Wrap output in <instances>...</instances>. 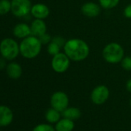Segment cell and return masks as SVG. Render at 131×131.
Listing matches in <instances>:
<instances>
[{
	"label": "cell",
	"instance_id": "cell-1",
	"mask_svg": "<svg viewBox=\"0 0 131 131\" xmlns=\"http://www.w3.org/2000/svg\"><path fill=\"white\" fill-rule=\"evenodd\" d=\"M63 49L70 59L75 62L86 59L90 54V47L88 44L80 39H69L66 42Z\"/></svg>",
	"mask_w": 131,
	"mask_h": 131
},
{
	"label": "cell",
	"instance_id": "cell-2",
	"mask_svg": "<svg viewBox=\"0 0 131 131\" xmlns=\"http://www.w3.org/2000/svg\"><path fill=\"white\" fill-rule=\"evenodd\" d=\"M42 49V43L39 38L35 36H29L23 39L19 44L20 54L26 59H32L39 56Z\"/></svg>",
	"mask_w": 131,
	"mask_h": 131
},
{
	"label": "cell",
	"instance_id": "cell-3",
	"mask_svg": "<svg viewBox=\"0 0 131 131\" xmlns=\"http://www.w3.org/2000/svg\"><path fill=\"white\" fill-rule=\"evenodd\" d=\"M103 57L109 63L116 64L120 62L124 57V49L117 42H110L103 49Z\"/></svg>",
	"mask_w": 131,
	"mask_h": 131
},
{
	"label": "cell",
	"instance_id": "cell-4",
	"mask_svg": "<svg viewBox=\"0 0 131 131\" xmlns=\"http://www.w3.org/2000/svg\"><path fill=\"white\" fill-rule=\"evenodd\" d=\"M0 53L6 60H13L20 53L19 45L12 38H5L0 42Z\"/></svg>",
	"mask_w": 131,
	"mask_h": 131
},
{
	"label": "cell",
	"instance_id": "cell-5",
	"mask_svg": "<svg viewBox=\"0 0 131 131\" xmlns=\"http://www.w3.org/2000/svg\"><path fill=\"white\" fill-rule=\"evenodd\" d=\"M32 6L30 0H12L11 1V12L15 16L19 18L28 16L31 12Z\"/></svg>",
	"mask_w": 131,
	"mask_h": 131
},
{
	"label": "cell",
	"instance_id": "cell-6",
	"mask_svg": "<svg viewBox=\"0 0 131 131\" xmlns=\"http://www.w3.org/2000/svg\"><path fill=\"white\" fill-rule=\"evenodd\" d=\"M70 65V59L66 53L59 52L53 56L51 62L52 70L57 73H62L67 71Z\"/></svg>",
	"mask_w": 131,
	"mask_h": 131
},
{
	"label": "cell",
	"instance_id": "cell-7",
	"mask_svg": "<svg viewBox=\"0 0 131 131\" xmlns=\"http://www.w3.org/2000/svg\"><path fill=\"white\" fill-rule=\"evenodd\" d=\"M50 103L52 108L59 112H63L68 107L69 98L65 93L58 91L52 95Z\"/></svg>",
	"mask_w": 131,
	"mask_h": 131
},
{
	"label": "cell",
	"instance_id": "cell-8",
	"mask_svg": "<svg viewBox=\"0 0 131 131\" xmlns=\"http://www.w3.org/2000/svg\"><path fill=\"white\" fill-rule=\"evenodd\" d=\"M110 91L109 89L104 85L97 86L93 89L91 93V100L93 103L97 105L104 103L109 98Z\"/></svg>",
	"mask_w": 131,
	"mask_h": 131
},
{
	"label": "cell",
	"instance_id": "cell-9",
	"mask_svg": "<svg viewBox=\"0 0 131 131\" xmlns=\"http://www.w3.org/2000/svg\"><path fill=\"white\" fill-rule=\"evenodd\" d=\"M31 15L35 19H44L47 18L49 15V7L42 3H36L32 6Z\"/></svg>",
	"mask_w": 131,
	"mask_h": 131
},
{
	"label": "cell",
	"instance_id": "cell-10",
	"mask_svg": "<svg viewBox=\"0 0 131 131\" xmlns=\"http://www.w3.org/2000/svg\"><path fill=\"white\" fill-rule=\"evenodd\" d=\"M81 12L86 17H96L100 13V7L98 4L95 3L89 2L83 5L81 8Z\"/></svg>",
	"mask_w": 131,
	"mask_h": 131
},
{
	"label": "cell",
	"instance_id": "cell-11",
	"mask_svg": "<svg viewBox=\"0 0 131 131\" xmlns=\"http://www.w3.org/2000/svg\"><path fill=\"white\" fill-rule=\"evenodd\" d=\"M13 119V113L12 110L4 105L0 106V126H9Z\"/></svg>",
	"mask_w": 131,
	"mask_h": 131
},
{
	"label": "cell",
	"instance_id": "cell-12",
	"mask_svg": "<svg viewBox=\"0 0 131 131\" xmlns=\"http://www.w3.org/2000/svg\"><path fill=\"white\" fill-rule=\"evenodd\" d=\"M30 29L31 34L36 37H39L42 34L46 33L47 29L46 23L43 21V19H36L32 22L30 25Z\"/></svg>",
	"mask_w": 131,
	"mask_h": 131
},
{
	"label": "cell",
	"instance_id": "cell-13",
	"mask_svg": "<svg viewBox=\"0 0 131 131\" xmlns=\"http://www.w3.org/2000/svg\"><path fill=\"white\" fill-rule=\"evenodd\" d=\"M13 35L19 39H25L31 36V29L30 26L26 23H21L15 26L13 28Z\"/></svg>",
	"mask_w": 131,
	"mask_h": 131
},
{
	"label": "cell",
	"instance_id": "cell-14",
	"mask_svg": "<svg viewBox=\"0 0 131 131\" xmlns=\"http://www.w3.org/2000/svg\"><path fill=\"white\" fill-rule=\"evenodd\" d=\"M6 73L8 77L13 80H17L23 74L22 67L16 62H12L6 66Z\"/></svg>",
	"mask_w": 131,
	"mask_h": 131
},
{
	"label": "cell",
	"instance_id": "cell-15",
	"mask_svg": "<svg viewBox=\"0 0 131 131\" xmlns=\"http://www.w3.org/2000/svg\"><path fill=\"white\" fill-rule=\"evenodd\" d=\"M74 128V123L73 120L64 118L57 122L56 125V131H72Z\"/></svg>",
	"mask_w": 131,
	"mask_h": 131
},
{
	"label": "cell",
	"instance_id": "cell-16",
	"mask_svg": "<svg viewBox=\"0 0 131 131\" xmlns=\"http://www.w3.org/2000/svg\"><path fill=\"white\" fill-rule=\"evenodd\" d=\"M62 116H64V118H67L71 120H74L80 117L81 112L78 108H76V107L68 108L67 107L62 112Z\"/></svg>",
	"mask_w": 131,
	"mask_h": 131
},
{
	"label": "cell",
	"instance_id": "cell-17",
	"mask_svg": "<svg viewBox=\"0 0 131 131\" xmlns=\"http://www.w3.org/2000/svg\"><path fill=\"white\" fill-rule=\"evenodd\" d=\"M59 118H60L59 111L55 110L52 107L51 109H49L46 113V119L49 123H57L59 120Z\"/></svg>",
	"mask_w": 131,
	"mask_h": 131
},
{
	"label": "cell",
	"instance_id": "cell-18",
	"mask_svg": "<svg viewBox=\"0 0 131 131\" xmlns=\"http://www.w3.org/2000/svg\"><path fill=\"white\" fill-rule=\"evenodd\" d=\"M11 11V2L9 0H0V16H4Z\"/></svg>",
	"mask_w": 131,
	"mask_h": 131
},
{
	"label": "cell",
	"instance_id": "cell-19",
	"mask_svg": "<svg viewBox=\"0 0 131 131\" xmlns=\"http://www.w3.org/2000/svg\"><path fill=\"white\" fill-rule=\"evenodd\" d=\"M99 3L102 8L110 9L116 7L119 4V0H99Z\"/></svg>",
	"mask_w": 131,
	"mask_h": 131
},
{
	"label": "cell",
	"instance_id": "cell-20",
	"mask_svg": "<svg viewBox=\"0 0 131 131\" xmlns=\"http://www.w3.org/2000/svg\"><path fill=\"white\" fill-rule=\"evenodd\" d=\"M60 49H61V47L58 44H56V42L51 41L48 44L47 52H48V53L49 55H51V56H55V55H56V54H58V53L60 52Z\"/></svg>",
	"mask_w": 131,
	"mask_h": 131
},
{
	"label": "cell",
	"instance_id": "cell-21",
	"mask_svg": "<svg viewBox=\"0 0 131 131\" xmlns=\"http://www.w3.org/2000/svg\"><path fill=\"white\" fill-rule=\"evenodd\" d=\"M120 62H121V67H123V69L127 71L131 70V56L123 57Z\"/></svg>",
	"mask_w": 131,
	"mask_h": 131
},
{
	"label": "cell",
	"instance_id": "cell-22",
	"mask_svg": "<svg viewBox=\"0 0 131 131\" xmlns=\"http://www.w3.org/2000/svg\"><path fill=\"white\" fill-rule=\"evenodd\" d=\"M32 131H55V129L52 126L49 124L42 123L35 126Z\"/></svg>",
	"mask_w": 131,
	"mask_h": 131
},
{
	"label": "cell",
	"instance_id": "cell-23",
	"mask_svg": "<svg viewBox=\"0 0 131 131\" xmlns=\"http://www.w3.org/2000/svg\"><path fill=\"white\" fill-rule=\"evenodd\" d=\"M39 38V41L41 42V43H42V45H46V44H49L51 41H52V37L49 35V34H47L46 32V33H44V34H42V36H40L39 37H38Z\"/></svg>",
	"mask_w": 131,
	"mask_h": 131
},
{
	"label": "cell",
	"instance_id": "cell-24",
	"mask_svg": "<svg viewBox=\"0 0 131 131\" xmlns=\"http://www.w3.org/2000/svg\"><path fill=\"white\" fill-rule=\"evenodd\" d=\"M52 41L54 42H56V44H58L60 47L64 46L66 42H67V41H65V39H64L62 37H61V36H55V37L52 39Z\"/></svg>",
	"mask_w": 131,
	"mask_h": 131
},
{
	"label": "cell",
	"instance_id": "cell-25",
	"mask_svg": "<svg viewBox=\"0 0 131 131\" xmlns=\"http://www.w3.org/2000/svg\"><path fill=\"white\" fill-rule=\"evenodd\" d=\"M123 15L127 19H131V4H129L126 6L123 10Z\"/></svg>",
	"mask_w": 131,
	"mask_h": 131
},
{
	"label": "cell",
	"instance_id": "cell-26",
	"mask_svg": "<svg viewBox=\"0 0 131 131\" xmlns=\"http://www.w3.org/2000/svg\"><path fill=\"white\" fill-rule=\"evenodd\" d=\"M6 59L3 57L0 58V70H3L5 67H6Z\"/></svg>",
	"mask_w": 131,
	"mask_h": 131
},
{
	"label": "cell",
	"instance_id": "cell-27",
	"mask_svg": "<svg viewBox=\"0 0 131 131\" xmlns=\"http://www.w3.org/2000/svg\"><path fill=\"white\" fill-rule=\"evenodd\" d=\"M126 89L129 92L131 93V79H129L126 83Z\"/></svg>",
	"mask_w": 131,
	"mask_h": 131
},
{
	"label": "cell",
	"instance_id": "cell-28",
	"mask_svg": "<svg viewBox=\"0 0 131 131\" xmlns=\"http://www.w3.org/2000/svg\"><path fill=\"white\" fill-rule=\"evenodd\" d=\"M130 106H131V99H130Z\"/></svg>",
	"mask_w": 131,
	"mask_h": 131
}]
</instances>
